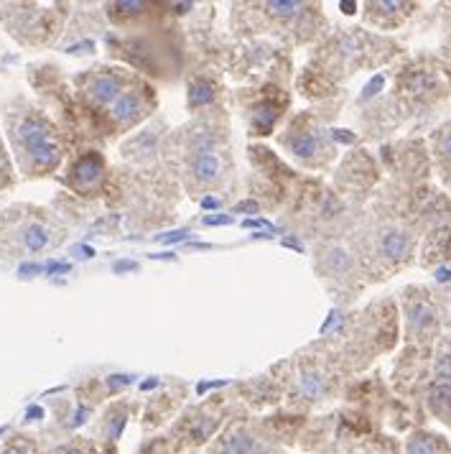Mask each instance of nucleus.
<instances>
[{"mask_svg": "<svg viewBox=\"0 0 451 454\" xmlns=\"http://www.w3.org/2000/svg\"><path fill=\"white\" fill-rule=\"evenodd\" d=\"M16 145L21 148V153H26V159L31 161V166L36 171H46V168H54L59 164L62 153H59V145L54 144L51 138V130L49 125L43 123L42 118H23L21 123L16 125Z\"/></svg>", "mask_w": 451, "mask_h": 454, "instance_id": "1", "label": "nucleus"}, {"mask_svg": "<svg viewBox=\"0 0 451 454\" xmlns=\"http://www.w3.org/2000/svg\"><path fill=\"white\" fill-rule=\"evenodd\" d=\"M72 179H74V184H80L82 189L95 186L103 179V159H100L97 153H87V156H82V159L74 164V168H72Z\"/></svg>", "mask_w": 451, "mask_h": 454, "instance_id": "2", "label": "nucleus"}, {"mask_svg": "<svg viewBox=\"0 0 451 454\" xmlns=\"http://www.w3.org/2000/svg\"><path fill=\"white\" fill-rule=\"evenodd\" d=\"M110 115L118 121V123H136L141 115H144V103H141V98L138 95H133V92H125L121 95L115 103L110 105Z\"/></svg>", "mask_w": 451, "mask_h": 454, "instance_id": "3", "label": "nucleus"}, {"mask_svg": "<svg viewBox=\"0 0 451 454\" xmlns=\"http://www.w3.org/2000/svg\"><path fill=\"white\" fill-rule=\"evenodd\" d=\"M89 98L97 100V103H107L113 105L118 98H121V82L110 74H103V77H95L89 87H87Z\"/></svg>", "mask_w": 451, "mask_h": 454, "instance_id": "4", "label": "nucleus"}, {"mask_svg": "<svg viewBox=\"0 0 451 454\" xmlns=\"http://www.w3.org/2000/svg\"><path fill=\"white\" fill-rule=\"evenodd\" d=\"M258 452V442L245 432L227 434L220 444V454H255Z\"/></svg>", "mask_w": 451, "mask_h": 454, "instance_id": "5", "label": "nucleus"}, {"mask_svg": "<svg viewBox=\"0 0 451 454\" xmlns=\"http://www.w3.org/2000/svg\"><path fill=\"white\" fill-rule=\"evenodd\" d=\"M194 174L199 182H214L220 176V159L214 153H199L194 161Z\"/></svg>", "mask_w": 451, "mask_h": 454, "instance_id": "6", "label": "nucleus"}, {"mask_svg": "<svg viewBox=\"0 0 451 454\" xmlns=\"http://www.w3.org/2000/svg\"><path fill=\"white\" fill-rule=\"evenodd\" d=\"M433 317H436L433 307L426 304V301H418V304L410 307V327H413V330H424V327H429L431 322H433Z\"/></svg>", "mask_w": 451, "mask_h": 454, "instance_id": "7", "label": "nucleus"}, {"mask_svg": "<svg viewBox=\"0 0 451 454\" xmlns=\"http://www.w3.org/2000/svg\"><path fill=\"white\" fill-rule=\"evenodd\" d=\"M276 118H278V110L270 103L258 105V107L253 110V123H255V128H258L260 133H268V130L273 128V123H276Z\"/></svg>", "mask_w": 451, "mask_h": 454, "instance_id": "8", "label": "nucleus"}, {"mask_svg": "<svg viewBox=\"0 0 451 454\" xmlns=\"http://www.w3.org/2000/svg\"><path fill=\"white\" fill-rule=\"evenodd\" d=\"M406 250H408V238L403 232H388L383 238V253L390 258H400L406 255Z\"/></svg>", "mask_w": 451, "mask_h": 454, "instance_id": "9", "label": "nucleus"}, {"mask_svg": "<svg viewBox=\"0 0 451 454\" xmlns=\"http://www.w3.org/2000/svg\"><path fill=\"white\" fill-rule=\"evenodd\" d=\"M212 98H214L212 84L205 82V80H199V82H194L189 87V103H191V107H202V105L212 103Z\"/></svg>", "mask_w": 451, "mask_h": 454, "instance_id": "10", "label": "nucleus"}, {"mask_svg": "<svg viewBox=\"0 0 451 454\" xmlns=\"http://www.w3.org/2000/svg\"><path fill=\"white\" fill-rule=\"evenodd\" d=\"M23 243H26V248L28 250H42L46 243H49V232H46V227L42 225H31L26 230V235H23Z\"/></svg>", "mask_w": 451, "mask_h": 454, "instance_id": "11", "label": "nucleus"}, {"mask_svg": "<svg viewBox=\"0 0 451 454\" xmlns=\"http://www.w3.org/2000/svg\"><path fill=\"white\" fill-rule=\"evenodd\" d=\"M291 151L296 153V156H301V159H308V156H314V151H316V138L314 136H296L293 141H291Z\"/></svg>", "mask_w": 451, "mask_h": 454, "instance_id": "12", "label": "nucleus"}, {"mask_svg": "<svg viewBox=\"0 0 451 454\" xmlns=\"http://www.w3.org/2000/svg\"><path fill=\"white\" fill-rule=\"evenodd\" d=\"M431 406L439 409V411L451 409V386H436V388L431 391Z\"/></svg>", "mask_w": 451, "mask_h": 454, "instance_id": "13", "label": "nucleus"}, {"mask_svg": "<svg viewBox=\"0 0 451 454\" xmlns=\"http://www.w3.org/2000/svg\"><path fill=\"white\" fill-rule=\"evenodd\" d=\"M301 3H281V0H276V3H268V11L273 13V16H286V19H291V16H299L301 13Z\"/></svg>", "mask_w": 451, "mask_h": 454, "instance_id": "14", "label": "nucleus"}, {"mask_svg": "<svg viewBox=\"0 0 451 454\" xmlns=\"http://www.w3.org/2000/svg\"><path fill=\"white\" fill-rule=\"evenodd\" d=\"M324 391V380L319 378V375H307V378H301V393L307 395V398H319Z\"/></svg>", "mask_w": 451, "mask_h": 454, "instance_id": "15", "label": "nucleus"}, {"mask_svg": "<svg viewBox=\"0 0 451 454\" xmlns=\"http://www.w3.org/2000/svg\"><path fill=\"white\" fill-rule=\"evenodd\" d=\"M408 454H436V447L429 436H413L408 442Z\"/></svg>", "mask_w": 451, "mask_h": 454, "instance_id": "16", "label": "nucleus"}, {"mask_svg": "<svg viewBox=\"0 0 451 454\" xmlns=\"http://www.w3.org/2000/svg\"><path fill=\"white\" fill-rule=\"evenodd\" d=\"M212 133H206V130H194V136H191V145L199 151V153H212Z\"/></svg>", "mask_w": 451, "mask_h": 454, "instance_id": "17", "label": "nucleus"}, {"mask_svg": "<svg viewBox=\"0 0 451 454\" xmlns=\"http://www.w3.org/2000/svg\"><path fill=\"white\" fill-rule=\"evenodd\" d=\"M113 8L118 11V13H123V16H138L141 11L145 8V3H141V0H123V3H113Z\"/></svg>", "mask_w": 451, "mask_h": 454, "instance_id": "18", "label": "nucleus"}, {"mask_svg": "<svg viewBox=\"0 0 451 454\" xmlns=\"http://www.w3.org/2000/svg\"><path fill=\"white\" fill-rule=\"evenodd\" d=\"M214 427H217L214 421H209V419H199V421L194 424V436H197V439H206L209 434L214 432Z\"/></svg>", "mask_w": 451, "mask_h": 454, "instance_id": "19", "label": "nucleus"}, {"mask_svg": "<svg viewBox=\"0 0 451 454\" xmlns=\"http://www.w3.org/2000/svg\"><path fill=\"white\" fill-rule=\"evenodd\" d=\"M125 427V413H115L113 416V427H107V434H110V439H118L121 436V429Z\"/></svg>", "mask_w": 451, "mask_h": 454, "instance_id": "20", "label": "nucleus"}, {"mask_svg": "<svg viewBox=\"0 0 451 454\" xmlns=\"http://www.w3.org/2000/svg\"><path fill=\"white\" fill-rule=\"evenodd\" d=\"M189 238V230H174V232H164L159 235L161 243H179V240H186Z\"/></svg>", "mask_w": 451, "mask_h": 454, "instance_id": "21", "label": "nucleus"}, {"mask_svg": "<svg viewBox=\"0 0 451 454\" xmlns=\"http://www.w3.org/2000/svg\"><path fill=\"white\" fill-rule=\"evenodd\" d=\"M436 372L444 375V378H451V355H441L439 363H436Z\"/></svg>", "mask_w": 451, "mask_h": 454, "instance_id": "22", "label": "nucleus"}, {"mask_svg": "<svg viewBox=\"0 0 451 454\" xmlns=\"http://www.w3.org/2000/svg\"><path fill=\"white\" fill-rule=\"evenodd\" d=\"M130 383H133L130 375H110V378H107V386H110V388H123V386H130Z\"/></svg>", "mask_w": 451, "mask_h": 454, "instance_id": "23", "label": "nucleus"}, {"mask_svg": "<svg viewBox=\"0 0 451 454\" xmlns=\"http://www.w3.org/2000/svg\"><path fill=\"white\" fill-rule=\"evenodd\" d=\"M232 215H206L205 225H229Z\"/></svg>", "mask_w": 451, "mask_h": 454, "instance_id": "24", "label": "nucleus"}, {"mask_svg": "<svg viewBox=\"0 0 451 454\" xmlns=\"http://www.w3.org/2000/svg\"><path fill=\"white\" fill-rule=\"evenodd\" d=\"M436 281H439V284H447V281H451V266H441V269H436Z\"/></svg>", "mask_w": 451, "mask_h": 454, "instance_id": "25", "label": "nucleus"}, {"mask_svg": "<svg viewBox=\"0 0 451 454\" xmlns=\"http://www.w3.org/2000/svg\"><path fill=\"white\" fill-rule=\"evenodd\" d=\"M3 454H31V450H28L26 444H21V442H19V444H11V447H5V450H3Z\"/></svg>", "mask_w": 451, "mask_h": 454, "instance_id": "26", "label": "nucleus"}, {"mask_svg": "<svg viewBox=\"0 0 451 454\" xmlns=\"http://www.w3.org/2000/svg\"><path fill=\"white\" fill-rule=\"evenodd\" d=\"M380 87H383V77H375V80L365 87V98H372Z\"/></svg>", "mask_w": 451, "mask_h": 454, "instance_id": "27", "label": "nucleus"}, {"mask_svg": "<svg viewBox=\"0 0 451 454\" xmlns=\"http://www.w3.org/2000/svg\"><path fill=\"white\" fill-rule=\"evenodd\" d=\"M74 253H80V258H92V255H95V250L87 248V246H77V248H74Z\"/></svg>", "mask_w": 451, "mask_h": 454, "instance_id": "28", "label": "nucleus"}, {"mask_svg": "<svg viewBox=\"0 0 451 454\" xmlns=\"http://www.w3.org/2000/svg\"><path fill=\"white\" fill-rule=\"evenodd\" d=\"M46 270H49V273H62V270H69V266H66V263H49Z\"/></svg>", "mask_w": 451, "mask_h": 454, "instance_id": "29", "label": "nucleus"}, {"mask_svg": "<svg viewBox=\"0 0 451 454\" xmlns=\"http://www.w3.org/2000/svg\"><path fill=\"white\" fill-rule=\"evenodd\" d=\"M57 454H84V450L74 447V444H69V447H62V450H57Z\"/></svg>", "mask_w": 451, "mask_h": 454, "instance_id": "30", "label": "nucleus"}, {"mask_svg": "<svg viewBox=\"0 0 451 454\" xmlns=\"http://www.w3.org/2000/svg\"><path fill=\"white\" fill-rule=\"evenodd\" d=\"M441 151H444V153H447V156L451 159V133H447V136H444V141H441Z\"/></svg>", "mask_w": 451, "mask_h": 454, "instance_id": "31", "label": "nucleus"}, {"mask_svg": "<svg viewBox=\"0 0 451 454\" xmlns=\"http://www.w3.org/2000/svg\"><path fill=\"white\" fill-rule=\"evenodd\" d=\"M237 212H258V205L255 202H243V205H237Z\"/></svg>", "mask_w": 451, "mask_h": 454, "instance_id": "32", "label": "nucleus"}, {"mask_svg": "<svg viewBox=\"0 0 451 454\" xmlns=\"http://www.w3.org/2000/svg\"><path fill=\"white\" fill-rule=\"evenodd\" d=\"M217 205H220V200H217V197H205V200H202V207H205V209H209V207L214 209Z\"/></svg>", "mask_w": 451, "mask_h": 454, "instance_id": "33", "label": "nucleus"}, {"mask_svg": "<svg viewBox=\"0 0 451 454\" xmlns=\"http://www.w3.org/2000/svg\"><path fill=\"white\" fill-rule=\"evenodd\" d=\"M136 269V263H130V261H121V263H115V270L121 273V270H133Z\"/></svg>", "mask_w": 451, "mask_h": 454, "instance_id": "34", "label": "nucleus"}, {"mask_svg": "<svg viewBox=\"0 0 451 454\" xmlns=\"http://www.w3.org/2000/svg\"><path fill=\"white\" fill-rule=\"evenodd\" d=\"M82 49H92V42L77 43V46H72V49H69V51H72V54H82Z\"/></svg>", "mask_w": 451, "mask_h": 454, "instance_id": "35", "label": "nucleus"}, {"mask_svg": "<svg viewBox=\"0 0 451 454\" xmlns=\"http://www.w3.org/2000/svg\"><path fill=\"white\" fill-rule=\"evenodd\" d=\"M334 138H339V141H345V144L352 141V136H347V130H334Z\"/></svg>", "mask_w": 451, "mask_h": 454, "instance_id": "36", "label": "nucleus"}, {"mask_svg": "<svg viewBox=\"0 0 451 454\" xmlns=\"http://www.w3.org/2000/svg\"><path fill=\"white\" fill-rule=\"evenodd\" d=\"M243 225L245 227H268V223L266 220H245Z\"/></svg>", "mask_w": 451, "mask_h": 454, "instance_id": "37", "label": "nucleus"}, {"mask_svg": "<svg viewBox=\"0 0 451 454\" xmlns=\"http://www.w3.org/2000/svg\"><path fill=\"white\" fill-rule=\"evenodd\" d=\"M284 246H288V248L301 250V246H299V243H296V240H291V238H288V240H284Z\"/></svg>", "mask_w": 451, "mask_h": 454, "instance_id": "38", "label": "nucleus"}, {"mask_svg": "<svg viewBox=\"0 0 451 454\" xmlns=\"http://www.w3.org/2000/svg\"><path fill=\"white\" fill-rule=\"evenodd\" d=\"M153 386H156V380H153V378H151V380H145L144 391H148V388H153Z\"/></svg>", "mask_w": 451, "mask_h": 454, "instance_id": "39", "label": "nucleus"}, {"mask_svg": "<svg viewBox=\"0 0 451 454\" xmlns=\"http://www.w3.org/2000/svg\"><path fill=\"white\" fill-rule=\"evenodd\" d=\"M5 176V161H3V156H0V179Z\"/></svg>", "mask_w": 451, "mask_h": 454, "instance_id": "40", "label": "nucleus"}]
</instances>
